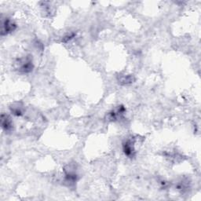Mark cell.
Instances as JSON below:
<instances>
[{
    "label": "cell",
    "instance_id": "obj_1",
    "mask_svg": "<svg viewBox=\"0 0 201 201\" xmlns=\"http://www.w3.org/2000/svg\"><path fill=\"white\" fill-rule=\"evenodd\" d=\"M2 127L6 131H9L11 128V122L7 116H6V118H3V116H2Z\"/></svg>",
    "mask_w": 201,
    "mask_h": 201
},
{
    "label": "cell",
    "instance_id": "obj_2",
    "mask_svg": "<svg viewBox=\"0 0 201 201\" xmlns=\"http://www.w3.org/2000/svg\"><path fill=\"white\" fill-rule=\"evenodd\" d=\"M13 27L14 25L10 23V21H6V22L3 25V32H11L12 30H13Z\"/></svg>",
    "mask_w": 201,
    "mask_h": 201
}]
</instances>
